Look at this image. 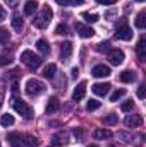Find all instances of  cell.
Wrapping results in <instances>:
<instances>
[{"mask_svg":"<svg viewBox=\"0 0 146 147\" xmlns=\"http://www.w3.org/2000/svg\"><path fill=\"white\" fill-rule=\"evenodd\" d=\"M52 16H53L52 9L50 7H43L41 12L38 14L36 17H35V21H33L35 28H38V29H46L48 24H50V21H52Z\"/></svg>","mask_w":146,"mask_h":147,"instance_id":"6da1fadb","label":"cell"},{"mask_svg":"<svg viewBox=\"0 0 146 147\" xmlns=\"http://www.w3.org/2000/svg\"><path fill=\"white\" fill-rule=\"evenodd\" d=\"M21 62L24 65H28L29 69H38L41 65V58L38 57L35 51H31V50H24L21 53Z\"/></svg>","mask_w":146,"mask_h":147,"instance_id":"7a4b0ae2","label":"cell"},{"mask_svg":"<svg viewBox=\"0 0 146 147\" xmlns=\"http://www.w3.org/2000/svg\"><path fill=\"white\" fill-rule=\"evenodd\" d=\"M45 91V84L41 82V80H38V79H29L28 82H26V92L29 94V96H38V94H41Z\"/></svg>","mask_w":146,"mask_h":147,"instance_id":"3957f363","label":"cell"},{"mask_svg":"<svg viewBox=\"0 0 146 147\" xmlns=\"http://www.w3.org/2000/svg\"><path fill=\"white\" fill-rule=\"evenodd\" d=\"M14 110L17 111L21 116H24L26 120H31L33 118V110L29 108V105H26L21 99H14Z\"/></svg>","mask_w":146,"mask_h":147,"instance_id":"277c9868","label":"cell"},{"mask_svg":"<svg viewBox=\"0 0 146 147\" xmlns=\"http://www.w3.org/2000/svg\"><path fill=\"white\" fill-rule=\"evenodd\" d=\"M117 39H122V41H129L132 38V29L126 24V21H122L119 26H117V33H115Z\"/></svg>","mask_w":146,"mask_h":147,"instance_id":"5b68a950","label":"cell"},{"mask_svg":"<svg viewBox=\"0 0 146 147\" xmlns=\"http://www.w3.org/2000/svg\"><path fill=\"white\" fill-rule=\"evenodd\" d=\"M108 60L112 65H120L124 62V51L115 48V50H110L108 51Z\"/></svg>","mask_w":146,"mask_h":147,"instance_id":"8992f818","label":"cell"},{"mask_svg":"<svg viewBox=\"0 0 146 147\" xmlns=\"http://www.w3.org/2000/svg\"><path fill=\"white\" fill-rule=\"evenodd\" d=\"M126 125L129 128H136V127H141L143 125V118L139 115H127L126 116Z\"/></svg>","mask_w":146,"mask_h":147,"instance_id":"52a82bcc","label":"cell"},{"mask_svg":"<svg viewBox=\"0 0 146 147\" xmlns=\"http://www.w3.org/2000/svg\"><path fill=\"white\" fill-rule=\"evenodd\" d=\"M76 31H77V34L81 38H91L95 36V31H93V28H89V26H84V24H76Z\"/></svg>","mask_w":146,"mask_h":147,"instance_id":"ba28073f","label":"cell"},{"mask_svg":"<svg viewBox=\"0 0 146 147\" xmlns=\"http://www.w3.org/2000/svg\"><path fill=\"white\" fill-rule=\"evenodd\" d=\"M91 89H93V92H95L96 96H105L110 91V84L108 82H98V84H95Z\"/></svg>","mask_w":146,"mask_h":147,"instance_id":"9c48e42d","label":"cell"},{"mask_svg":"<svg viewBox=\"0 0 146 147\" xmlns=\"http://www.w3.org/2000/svg\"><path fill=\"white\" fill-rule=\"evenodd\" d=\"M84 94H86V82H79L72 92V99L74 101H81L84 98Z\"/></svg>","mask_w":146,"mask_h":147,"instance_id":"30bf717a","label":"cell"},{"mask_svg":"<svg viewBox=\"0 0 146 147\" xmlns=\"http://www.w3.org/2000/svg\"><path fill=\"white\" fill-rule=\"evenodd\" d=\"M91 74H93L95 77H108L112 72H110V69L107 65H96V67H93Z\"/></svg>","mask_w":146,"mask_h":147,"instance_id":"8fae6325","label":"cell"},{"mask_svg":"<svg viewBox=\"0 0 146 147\" xmlns=\"http://www.w3.org/2000/svg\"><path fill=\"white\" fill-rule=\"evenodd\" d=\"M145 43H146V39H145V36H143L139 41H138V46H136V53H138V57H139L141 62H145L146 60V46H145Z\"/></svg>","mask_w":146,"mask_h":147,"instance_id":"7c38bea8","label":"cell"},{"mask_svg":"<svg viewBox=\"0 0 146 147\" xmlns=\"http://www.w3.org/2000/svg\"><path fill=\"white\" fill-rule=\"evenodd\" d=\"M72 55V43L71 41H64L60 45V57L62 58H69Z\"/></svg>","mask_w":146,"mask_h":147,"instance_id":"4fadbf2b","label":"cell"},{"mask_svg":"<svg viewBox=\"0 0 146 147\" xmlns=\"http://www.w3.org/2000/svg\"><path fill=\"white\" fill-rule=\"evenodd\" d=\"M60 108V101L57 99V98H50V101H48V105H46V113L48 115H53V113H57Z\"/></svg>","mask_w":146,"mask_h":147,"instance_id":"5bb4252c","label":"cell"},{"mask_svg":"<svg viewBox=\"0 0 146 147\" xmlns=\"http://www.w3.org/2000/svg\"><path fill=\"white\" fill-rule=\"evenodd\" d=\"M119 79H120V82L131 84V82H134V80H136V74L132 72V70H124V72L119 75Z\"/></svg>","mask_w":146,"mask_h":147,"instance_id":"9a60e30c","label":"cell"},{"mask_svg":"<svg viewBox=\"0 0 146 147\" xmlns=\"http://www.w3.org/2000/svg\"><path fill=\"white\" fill-rule=\"evenodd\" d=\"M69 140V135L65 132H59L57 135H53V144L55 146H65Z\"/></svg>","mask_w":146,"mask_h":147,"instance_id":"2e32d148","label":"cell"},{"mask_svg":"<svg viewBox=\"0 0 146 147\" xmlns=\"http://www.w3.org/2000/svg\"><path fill=\"white\" fill-rule=\"evenodd\" d=\"M36 7H38L36 0H28V2L24 3V14H26V16L35 14V12H36Z\"/></svg>","mask_w":146,"mask_h":147,"instance_id":"e0dca14e","label":"cell"},{"mask_svg":"<svg viewBox=\"0 0 146 147\" xmlns=\"http://www.w3.org/2000/svg\"><path fill=\"white\" fill-rule=\"evenodd\" d=\"M7 142H10L14 147H17L23 142V135L21 134H7Z\"/></svg>","mask_w":146,"mask_h":147,"instance_id":"ac0fdd59","label":"cell"},{"mask_svg":"<svg viewBox=\"0 0 146 147\" xmlns=\"http://www.w3.org/2000/svg\"><path fill=\"white\" fill-rule=\"evenodd\" d=\"M55 72H57V65H55V63H50V65H46V67H45L43 75H45V77H48V79H53V77H55Z\"/></svg>","mask_w":146,"mask_h":147,"instance_id":"d6986e66","label":"cell"},{"mask_svg":"<svg viewBox=\"0 0 146 147\" xmlns=\"http://www.w3.org/2000/svg\"><path fill=\"white\" fill-rule=\"evenodd\" d=\"M146 12L145 10H141L139 14H138V17H136V28H139V29H145L146 26Z\"/></svg>","mask_w":146,"mask_h":147,"instance_id":"ffe728a7","label":"cell"},{"mask_svg":"<svg viewBox=\"0 0 146 147\" xmlns=\"http://www.w3.org/2000/svg\"><path fill=\"white\" fill-rule=\"evenodd\" d=\"M36 48L43 53V55L50 53V46H48V43H46L45 39H38V41H36Z\"/></svg>","mask_w":146,"mask_h":147,"instance_id":"44dd1931","label":"cell"},{"mask_svg":"<svg viewBox=\"0 0 146 147\" xmlns=\"http://www.w3.org/2000/svg\"><path fill=\"white\" fill-rule=\"evenodd\" d=\"M23 140H24V146L26 147H38V139L33 137V135H24Z\"/></svg>","mask_w":146,"mask_h":147,"instance_id":"7402d4cb","label":"cell"},{"mask_svg":"<svg viewBox=\"0 0 146 147\" xmlns=\"http://www.w3.org/2000/svg\"><path fill=\"white\" fill-rule=\"evenodd\" d=\"M23 26H24L23 17H21V16H14V17H12V28H14L16 31H21V29H23Z\"/></svg>","mask_w":146,"mask_h":147,"instance_id":"603a6c76","label":"cell"},{"mask_svg":"<svg viewBox=\"0 0 146 147\" xmlns=\"http://www.w3.org/2000/svg\"><path fill=\"white\" fill-rule=\"evenodd\" d=\"M95 139H98V140H103V139H108L110 137V132L108 130H105V128H98V130H95Z\"/></svg>","mask_w":146,"mask_h":147,"instance_id":"cb8c5ba5","label":"cell"},{"mask_svg":"<svg viewBox=\"0 0 146 147\" xmlns=\"http://www.w3.org/2000/svg\"><path fill=\"white\" fill-rule=\"evenodd\" d=\"M0 125H2V127H10V125H14V116H12V115H2Z\"/></svg>","mask_w":146,"mask_h":147,"instance_id":"d4e9b609","label":"cell"},{"mask_svg":"<svg viewBox=\"0 0 146 147\" xmlns=\"http://www.w3.org/2000/svg\"><path fill=\"white\" fill-rule=\"evenodd\" d=\"M102 121H103L105 125H115V123L119 121V118H117V115L110 113V115H105V116L102 118Z\"/></svg>","mask_w":146,"mask_h":147,"instance_id":"484cf974","label":"cell"},{"mask_svg":"<svg viewBox=\"0 0 146 147\" xmlns=\"http://www.w3.org/2000/svg\"><path fill=\"white\" fill-rule=\"evenodd\" d=\"M83 19H86V22H98L100 21L98 14H91V12H83Z\"/></svg>","mask_w":146,"mask_h":147,"instance_id":"4316f807","label":"cell"},{"mask_svg":"<svg viewBox=\"0 0 146 147\" xmlns=\"http://www.w3.org/2000/svg\"><path fill=\"white\" fill-rule=\"evenodd\" d=\"M124 94H126V91H124V89H117V91H113V94L110 96V101H112V103H115V101H117V99H120Z\"/></svg>","mask_w":146,"mask_h":147,"instance_id":"83f0119b","label":"cell"},{"mask_svg":"<svg viewBox=\"0 0 146 147\" xmlns=\"http://www.w3.org/2000/svg\"><path fill=\"white\" fill-rule=\"evenodd\" d=\"M55 33H57V34H60V36L69 34V28H67V24H59V26H57V29H55Z\"/></svg>","mask_w":146,"mask_h":147,"instance_id":"f1b7e54d","label":"cell"},{"mask_svg":"<svg viewBox=\"0 0 146 147\" xmlns=\"http://www.w3.org/2000/svg\"><path fill=\"white\" fill-rule=\"evenodd\" d=\"M86 108H88V111H95V110H98V108H100V101H96V99H91V101H88Z\"/></svg>","mask_w":146,"mask_h":147,"instance_id":"f546056e","label":"cell"},{"mask_svg":"<svg viewBox=\"0 0 146 147\" xmlns=\"http://www.w3.org/2000/svg\"><path fill=\"white\" fill-rule=\"evenodd\" d=\"M9 39H10L9 31H7V29H3V28H0V43H7Z\"/></svg>","mask_w":146,"mask_h":147,"instance_id":"4dcf8cb0","label":"cell"},{"mask_svg":"<svg viewBox=\"0 0 146 147\" xmlns=\"http://www.w3.org/2000/svg\"><path fill=\"white\" fill-rule=\"evenodd\" d=\"M132 108H134V101H126V103H122V106H120L122 111H131Z\"/></svg>","mask_w":146,"mask_h":147,"instance_id":"1f68e13d","label":"cell"},{"mask_svg":"<svg viewBox=\"0 0 146 147\" xmlns=\"http://www.w3.org/2000/svg\"><path fill=\"white\" fill-rule=\"evenodd\" d=\"M145 96H146V86L141 84L139 89H138V98H139V99H145Z\"/></svg>","mask_w":146,"mask_h":147,"instance_id":"d6a6232c","label":"cell"},{"mask_svg":"<svg viewBox=\"0 0 146 147\" xmlns=\"http://www.w3.org/2000/svg\"><path fill=\"white\" fill-rule=\"evenodd\" d=\"M108 46H110L108 43H100V45L96 46V50H98V51H108V50H110Z\"/></svg>","mask_w":146,"mask_h":147,"instance_id":"836d02e7","label":"cell"},{"mask_svg":"<svg viewBox=\"0 0 146 147\" xmlns=\"http://www.w3.org/2000/svg\"><path fill=\"white\" fill-rule=\"evenodd\" d=\"M3 2H5V3H7L9 7H12V9H16V7L19 5V2H21V0H3Z\"/></svg>","mask_w":146,"mask_h":147,"instance_id":"e575fe53","label":"cell"},{"mask_svg":"<svg viewBox=\"0 0 146 147\" xmlns=\"http://www.w3.org/2000/svg\"><path fill=\"white\" fill-rule=\"evenodd\" d=\"M117 0H96V3H100V5H113Z\"/></svg>","mask_w":146,"mask_h":147,"instance_id":"d590c367","label":"cell"},{"mask_svg":"<svg viewBox=\"0 0 146 147\" xmlns=\"http://www.w3.org/2000/svg\"><path fill=\"white\" fill-rule=\"evenodd\" d=\"M12 60L9 58V57H0V65H9Z\"/></svg>","mask_w":146,"mask_h":147,"instance_id":"8d00e7d4","label":"cell"},{"mask_svg":"<svg viewBox=\"0 0 146 147\" xmlns=\"http://www.w3.org/2000/svg\"><path fill=\"white\" fill-rule=\"evenodd\" d=\"M3 92H5V87H3V82H0V103L3 99Z\"/></svg>","mask_w":146,"mask_h":147,"instance_id":"74e56055","label":"cell"},{"mask_svg":"<svg viewBox=\"0 0 146 147\" xmlns=\"http://www.w3.org/2000/svg\"><path fill=\"white\" fill-rule=\"evenodd\" d=\"M57 3H60V5H69V3H72V0H55Z\"/></svg>","mask_w":146,"mask_h":147,"instance_id":"f35d334b","label":"cell"},{"mask_svg":"<svg viewBox=\"0 0 146 147\" xmlns=\"http://www.w3.org/2000/svg\"><path fill=\"white\" fill-rule=\"evenodd\" d=\"M3 19H5V9L0 5V21H3Z\"/></svg>","mask_w":146,"mask_h":147,"instance_id":"ab89813d","label":"cell"},{"mask_svg":"<svg viewBox=\"0 0 146 147\" xmlns=\"http://www.w3.org/2000/svg\"><path fill=\"white\" fill-rule=\"evenodd\" d=\"M74 135H76V137H79V139H81V137H83V132H81V130H79V128H74Z\"/></svg>","mask_w":146,"mask_h":147,"instance_id":"60d3db41","label":"cell"},{"mask_svg":"<svg viewBox=\"0 0 146 147\" xmlns=\"http://www.w3.org/2000/svg\"><path fill=\"white\" fill-rule=\"evenodd\" d=\"M79 75V69L76 67V69H72V77H77Z\"/></svg>","mask_w":146,"mask_h":147,"instance_id":"b9f144b4","label":"cell"},{"mask_svg":"<svg viewBox=\"0 0 146 147\" xmlns=\"http://www.w3.org/2000/svg\"><path fill=\"white\" fill-rule=\"evenodd\" d=\"M74 5H81V3H84V0H72Z\"/></svg>","mask_w":146,"mask_h":147,"instance_id":"7bdbcfd3","label":"cell"},{"mask_svg":"<svg viewBox=\"0 0 146 147\" xmlns=\"http://www.w3.org/2000/svg\"><path fill=\"white\" fill-rule=\"evenodd\" d=\"M86 147H98V146H95V144H93V146H86Z\"/></svg>","mask_w":146,"mask_h":147,"instance_id":"ee69618b","label":"cell"},{"mask_svg":"<svg viewBox=\"0 0 146 147\" xmlns=\"http://www.w3.org/2000/svg\"><path fill=\"white\" fill-rule=\"evenodd\" d=\"M136 2H145V0H136Z\"/></svg>","mask_w":146,"mask_h":147,"instance_id":"f6af8a7d","label":"cell"},{"mask_svg":"<svg viewBox=\"0 0 146 147\" xmlns=\"http://www.w3.org/2000/svg\"><path fill=\"white\" fill-rule=\"evenodd\" d=\"M17 147H21V146H17Z\"/></svg>","mask_w":146,"mask_h":147,"instance_id":"bcb514c9","label":"cell"},{"mask_svg":"<svg viewBox=\"0 0 146 147\" xmlns=\"http://www.w3.org/2000/svg\"><path fill=\"white\" fill-rule=\"evenodd\" d=\"M0 147H2V146H0Z\"/></svg>","mask_w":146,"mask_h":147,"instance_id":"7dc6e473","label":"cell"}]
</instances>
